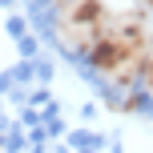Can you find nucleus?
Wrapping results in <instances>:
<instances>
[{
	"label": "nucleus",
	"instance_id": "f257e3e1",
	"mask_svg": "<svg viewBox=\"0 0 153 153\" xmlns=\"http://www.w3.org/2000/svg\"><path fill=\"white\" fill-rule=\"evenodd\" d=\"M109 16L97 0H65L61 16H56V28H61V40L73 48V53H89L93 40L105 32Z\"/></svg>",
	"mask_w": 153,
	"mask_h": 153
},
{
	"label": "nucleus",
	"instance_id": "f03ea898",
	"mask_svg": "<svg viewBox=\"0 0 153 153\" xmlns=\"http://www.w3.org/2000/svg\"><path fill=\"white\" fill-rule=\"evenodd\" d=\"M137 81H141V85H145V89L153 93V36H149L145 53H141V65H137Z\"/></svg>",
	"mask_w": 153,
	"mask_h": 153
},
{
	"label": "nucleus",
	"instance_id": "7ed1b4c3",
	"mask_svg": "<svg viewBox=\"0 0 153 153\" xmlns=\"http://www.w3.org/2000/svg\"><path fill=\"white\" fill-rule=\"evenodd\" d=\"M145 4H153V0H145Z\"/></svg>",
	"mask_w": 153,
	"mask_h": 153
}]
</instances>
